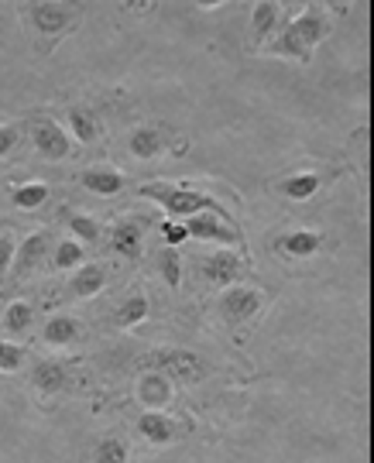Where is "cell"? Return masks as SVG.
Masks as SVG:
<instances>
[{"instance_id": "cell-10", "label": "cell", "mask_w": 374, "mask_h": 463, "mask_svg": "<svg viewBox=\"0 0 374 463\" xmlns=\"http://www.w3.org/2000/svg\"><path fill=\"white\" fill-rule=\"evenodd\" d=\"M49 254V233H32L14 254V271L17 275H28L32 268L42 265V258Z\"/></svg>"}, {"instance_id": "cell-15", "label": "cell", "mask_w": 374, "mask_h": 463, "mask_svg": "<svg viewBox=\"0 0 374 463\" xmlns=\"http://www.w3.org/2000/svg\"><path fill=\"white\" fill-rule=\"evenodd\" d=\"M45 340L52 347H69V344L80 340V323L72 316H52L45 323Z\"/></svg>"}, {"instance_id": "cell-26", "label": "cell", "mask_w": 374, "mask_h": 463, "mask_svg": "<svg viewBox=\"0 0 374 463\" xmlns=\"http://www.w3.org/2000/svg\"><path fill=\"white\" fill-rule=\"evenodd\" d=\"M97 463H128V443H120V439H103L97 447Z\"/></svg>"}, {"instance_id": "cell-16", "label": "cell", "mask_w": 374, "mask_h": 463, "mask_svg": "<svg viewBox=\"0 0 374 463\" xmlns=\"http://www.w3.org/2000/svg\"><path fill=\"white\" fill-rule=\"evenodd\" d=\"M182 227H186V233H189V237H210V241H237V233L230 231V227H224L220 220H213V216H189Z\"/></svg>"}, {"instance_id": "cell-17", "label": "cell", "mask_w": 374, "mask_h": 463, "mask_svg": "<svg viewBox=\"0 0 374 463\" xmlns=\"http://www.w3.org/2000/svg\"><path fill=\"white\" fill-rule=\"evenodd\" d=\"M278 189H282V196L295 199V203H306V199L316 196V189H320V175H316V172H299V175H289Z\"/></svg>"}, {"instance_id": "cell-19", "label": "cell", "mask_w": 374, "mask_h": 463, "mask_svg": "<svg viewBox=\"0 0 374 463\" xmlns=\"http://www.w3.org/2000/svg\"><path fill=\"white\" fill-rule=\"evenodd\" d=\"M110 244H114L117 254L138 258V250H141V227H138L134 220H124V223H117L114 237H110Z\"/></svg>"}, {"instance_id": "cell-6", "label": "cell", "mask_w": 374, "mask_h": 463, "mask_svg": "<svg viewBox=\"0 0 374 463\" xmlns=\"http://www.w3.org/2000/svg\"><path fill=\"white\" fill-rule=\"evenodd\" d=\"M138 398L145 402L148 412H162L165 405L172 402V384H168V378L158 374V371H148V374H141V381H138Z\"/></svg>"}, {"instance_id": "cell-11", "label": "cell", "mask_w": 374, "mask_h": 463, "mask_svg": "<svg viewBox=\"0 0 374 463\" xmlns=\"http://www.w3.org/2000/svg\"><path fill=\"white\" fill-rule=\"evenodd\" d=\"M32 381L42 395H59L65 384H69V371L59 361H42V364L34 367Z\"/></svg>"}, {"instance_id": "cell-29", "label": "cell", "mask_w": 374, "mask_h": 463, "mask_svg": "<svg viewBox=\"0 0 374 463\" xmlns=\"http://www.w3.org/2000/svg\"><path fill=\"white\" fill-rule=\"evenodd\" d=\"M162 275H165V281H168L172 288L179 285L182 265H179V254H176V250H165V254H162Z\"/></svg>"}, {"instance_id": "cell-27", "label": "cell", "mask_w": 374, "mask_h": 463, "mask_svg": "<svg viewBox=\"0 0 374 463\" xmlns=\"http://www.w3.org/2000/svg\"><path fill=\"white\" fill-rule=\"evenodd\" d=\"M52 261H55V268H76L82 261V248L80 244H76V241H62V244H59V248H55V258H52Z\"/></svg>"}, {"instance_id": "cell-4", "label": "cell", "mask_w": 374, "mask_h": 463, "mask_svg": "<svg viewBox=\"0 0 374 463\" xmlns=\"http://www.w3.org/2000/svg\"><path fill=\"white\" fill-rule=\"evenodd\" d=\"M32 141L34 151L49 162H62L72 155V145H69V134L52 120V117H34L32 120Z\"/></svg>"}, {"instance_id": "cell-14", "label": "cell", "mask_w": 374, "mask_h": 463, "mask_svg": "<svg viewBox=\"0 0 374 463\" xmlns=\"http://www.w3.org/2000/svg\"><path fill=\"white\" fill-rule=\"evenodd\" d=\"M130 155L134 158H158L165 151V137H162V131L158 128H138V131L130 134Z\"/></svg>"}, {"instance_id": "cell-9", "label": "cell", "mask_w": 374, "mask_h": 463, "mask_svg": "<svg viewBox=\"0 0 374 463\" xmlns=\"http://www.w3.org/2000/svg\"><path fill=\"white\" fill-rule=\"evenodd\" d=\"M138 432L145 436L151 447H165V443H172L176 439V422L168 419V415L162 412H145L141 419H138Z\"/></svg>"}, {"instance_id": "cell-5", "label": "cell", "mask_w": 374, "mask_h": 463, "mask_svg": "<svg viewBox=\"0 0 374 463\" xmlns=\"http://www.w3.org/2000/svg\"><path fill=\"white\" fill-rule=\"evenodd\" d=\"M258 309H261V292L245 288V285H234L220 298V313H224L227 323H245L251 316H258Z\"/></svg>"}, {"instance_id": "cell-8", "label": "cell", "mask_w": 374, "mask_h": 463, "mask_svg": "<svg viewBox=\"0 0 374 463\" xmlns=\"http://www.w3.org/2000/svg\"><path fill=\"white\" fill-rule=\"evenodd\" d=\"M203 275L213 281V285H224L230 288L234 281L241 279V258L234 250H220V254H210L206 265H203Z\"/></svg>"}, {"instance_id": "cell-21", "label": "cell", "mask_w": 374, "mask_h": 463, "mask_svg": "<svg viewBox=\"0 0 374 463\" xmlns=\"http://www.w3.org/2000/svg\"><path fill=\"white\" fill-rule=\"evenodd\" d=\"M103 281H107V271L100 265H86L76 271V279H72V292L80 298H90L97 296L100 288H103Z\"/></svg>"}, {"instance_id": "cell-2", "label": "cell", "mask_w": 374, "mask_h": 463, "mask_svg": "<svg viewBox=\"0 0 374 463\" xmlns=\"http://www.w3.org/2000/svg\"><path fill=\"white\" fill-rule=\"evenodd\" d=\"M145 361L155 364L158 374L176 378L179 384H196V381L206 378V361L199 354H193V350H155Z\"/></svg>"}, {"instance_id": "cell-32", "label": "cell", "mask_w": 374, "mask_h": 463, "mask_svg": "<svg viewBox=\"0 0 374 463\" xmlns=\"http://www.w3.org/2000/svg\"><path fill=\"white\" fill-rule=\"evenodd\" d=\"M162 233L168 244H182L189 233H186V227H179V223H162Z\"/></svg>"}, {"instance_id": "cell-23", "label": "cell", "mask_w": 374, "mask_h": 463, "mask_svg": "<svg viewBox=\"0 0 374 463\" xmlns=\"http://www.w3.org/2000/svg\"><path fill=\"white\" fill-rule=\"evenodd\" d=\"M148 316V298L145 296H130L124 306H120V313H117V326H138L141 319Z\"/></svg>"}, {"instance_id": "cell-3", "label": "cell", "mask_w": 374, "mask_h": 463, "mask_svg": "<svg viewBox=\"0 0 374 463\" xmlns=\"http://www.w3.org/2000/svg\"><path fill=\"white\" fill-rule=\"evenodd\" d=\"M141 196H151L158 199L168 213L176 216H199L203 210H216L220 213V206L213 203L210 196H203V193H193V189H165V185H141ZM224 216V213H220ZM227 220V216H224Z\"/></svg>"}, {"instance_id": "cell-30", "label": "cell", "mask_w": 374, "mask_h": 463, "mask_svg": "<svg viewBox=\"0 0 374 463\" xmlns=\"http://www.w3.org/2000/svg\"><path fill=\"white\" fill-rule=\"evenodd\" d=\"M11 265H14V241H11V233H0V275Z\"/></svg>"}, {"instance_id": "cell-12", "label": "cell", "mask_w": 374, "mask_h": 463, "mask_svg": "<svg viewBox=\"0 0 374 463\" xmlns=\"http://www.w3.org/2000/svg\"><path fill=\"white\" fill-rule=\"evenodd\" d=\"M323 248V237L320 233H310V231H295L289 237H282L275 244L278 254H289V258H312L316 250Z\"/></svg>"}, {"instance_id": "cell-18", "label": "cell", "mask_w": 374, "mask_h": 463, "mask_svg": "<svg viewBox=\"0 0 374 463\" xmlns=\"http://www.w3.org/2000/svg\"><path fill=\"white\" fill-rule=\"evenodd\" d=\"M69 128L76 134V141L82 145H90V141H97L100 137V120L93 110H86V107H72L69 110Z\"/></svg>"}, {"instance_id": "cell-13", "label": "cell", "mask_w": 374, "mask_h": 463, "mask_svg": "<svg viewBox=\"0 0 374 463\" xmlns=\"http://www.w3.org/2000/svg\"><path fill=\"white\" fill-rule=\"evenodd\" d=\"M82 185L90 193H97V196H117L124 189V179H120V172H114V168H86L82 172Z\"/></svg>"}, {"instance_id": "cell-1", "label": "cell", "mask_w": 374, "mask_h": 463, "mask_svg": "<svg viewBox=\"0 0 374 463\" xmlns=\"http://www.w3.org/2000/svg\"><path fill=\"white\" fill-rule=\"evenodd\" d=\"M326 34H330V17H326V11L320 4H310V7L268 45V52H272V55H282V59H295L299 66H310L312 52H316V45L323 42Z\"/></svg>"}, {"instance_id": "cell-22", "label": "cell", "mask_w": 374, "mask_h": 463, "mask_svg": "<svg viewBox=\"0 0 374 463\" xmlns=\"http://www.w3.org/2000/svg\"><path fill=\"white\" fill-rule=\"evenodd\" d=\"M49 199V185L45 183H28L14 189V206L17 210H38Z\"/></svg>"}, {"instance_id": "cell-28", "label": "cell", "mask_w": 374, "mask_h": 463, "mask_svg": "<svg viewBox=\"0 0 374 463\" xmlns=\"http://www.w3.org/2000/svg\"><path fill=\"white\" fill-rule=\"evenodd\" d=\"M21 364H24V347H14V344L0 340V371L11 374V371H17Z\"/></svg>"}, {"instance_id": "cell-20", "label": "cell", "mask_w": 374, "mask_h": 463, "mask_svg": "<svg viewBox=\"0 0 374 463\" xmlns=\"http://www.w3.org/2000/svg\"><path fill=\"white\" fill-rule=\"evenodd\" d=\"M275 21H278V4L275 0H264V4L254 7V14H251V34L258 42H268L272 32H275Z\"/></svg>"}, {"instance_id": "cell-24", "label": "cell", "mask_w": 374, "mask_h": 463, "mask_svg": "<svg viewBox=\"0 0 374 463\" xmlns=\"http://www.w3.org/2000/svg\"><path fill=\"white\" fill-rule=\"evenodd\" d=\"M32 319H34V313L28 302H11L7 313H4V326H7L11 333H24L28 326H32Z\"/></svg>"}, {"instance_id": "cell-31", "label": "cell", "mask_w": 374, "mask_h": 463, "mask_svg": "<svg viewBox=\"0 0 374 463\" xmlns=\"http://www.w3.org/2000/svg\"><path fill=\"white\" fill-rule=\"evenodd\" d=\"M14 145H17V131L14 128H7V124H0V158H4V155H11Z\"/></svg>"}, {"instance_id": "cell-7", "label": "cell", "mask_w": 374, "mask_h": 463, "mask_svg": "<svg viewBox=\"0 0 374 463\" xmlns=\"http://www.w3.org/2000/svg\"><path fill=\"white\" fill-rule=\"evenodd\" d=\"M32 24L42 34H62L72 24V11L65 4H32Z\"/></svg>"}, {"instance_id": "cell-25", "label": "cell", "mask_w": 374, "mask_h": 463, "mask_svg": "<svg viewBox=\"0 0 374 463\" xmlns=\"http://www.w3.org/2000/svg\"><path fill=\"white\" fill-rule=\"evenodd\" d=\"M69 231L76 233L80 241H100V223L82 213H69Z\"/></svg>"}]
</instances>
